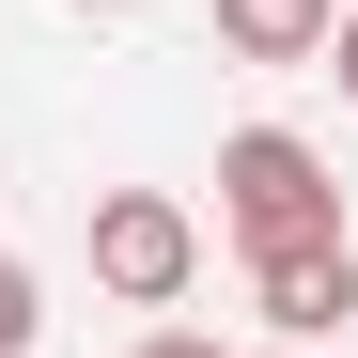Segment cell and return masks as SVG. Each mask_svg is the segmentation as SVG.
<instances>
[{"label":"cell","instance_id":"3957f363","mask_svg":"<svg viewBox=\"0 0 358 358\" xmlns=\"http://www.w3.org/2000/svg\"><path fill=\"white\" fill-rule=\"evenodd\" d=\"M250 312L280 343H327L358 312V234H296V250H250Z\"/></svg>","mask_w":358,"mask_h":358},{"label":"cell","instance_id":"7a4b0ae2","mask_svg":"<svg viewBox=\"0 0 358 358\" xmlns=\"http://www.w3.org/2000/svg\"><path fill=\"white\" fill-rule=\"evenodd\" d=\"M78 250H94V280L125 296V312H171V296L203 280V218L171 203V187H109V203H94V234H78Z\"/></svg>","mask_w":358,"mask_h":358},{"label":"cell","instance_id":"ba28073f","mask_svg":"<svg viewBox=\"0 0 358 358\" xmlns=\"http://www.w3.org/2000/svg\"><path fill=\"white\" fill-rule=\"evenodd\" d=\"M78 16H125V0H78Z\"/></svg>","mask_w":358,"mask_h":358},{"label":"cell","instance_id":"277c9868","mask_svg":"<svg viewBox=\"0 0 358 358\" xmlns=\"http://www.w3.org/2000/svg\"><path fill=\"white\" fill-rule=\"evenodd\" d=\"M327 16H343V0H218V47H234V63H312Z\"/></svg>","mask_w":358,"mask_h":358},{"label":"cell","instance_id":"52a82bcc","mask_svg":"<svg viewBox=\"0 0 358 358\" xmlns=\"http://www.w3.org/2000/svg\"><path fill=\"white\" fill-rule=\"evenodd\" d=\"M141 358H234V343H203V327H141Z\"/></svg>","mask_w":358,"mask_h":358},{"label":"cell","instance_id":"6da1fadb","mask_svg":"<svg viewBox=\"0 0 358 358\" xmlns=\"http://www.w3.org/2000/svg\"><path fill=\"white\" fill-rule=\"evenodd\" d=\"M218 234L234 250H296V234H343V187L296 125H234L218 141Z\"/></svg>","mask_w":358,"mask_h":358},{"label":"cell","instance_id":"8992f818","mask_svg":"<svg viewBox=\"0 0 358 358\" xmlns=\"http://www.w3.org/2000/svg\"><path fill=\"white\" fill-rule=\"evenodd\" d=\"M312 63H343V94H358V0L327 16V47H312Z\"/></svg>","mask_w":358,"mask_h":358},{"label":"cell","instance_id":"9c48e42d","mask_svg":"<svg viewBox=\"0 0 358 358\" xmlns=\"http://www.w3.org/2000/svg\"><path fill=\"white\" fill-rule=\"evenodd\" d=\"M265 358H296V343H265Z\"/></svg>","mask_w":358,"mask_h":358},{"label":"cell","instance_id":"5b68a950","mask_svg":"<svg viewBox=\"0 0 358 358\" xmlns=\"http://www.w3.org/2000/svg\"><path fill=\"white\" fill-rule=\"evenodd\" d=\"M31 343H47V280L0 250V358H31Z\"/></svg>","mask_w":358,"mask_h":358}]
</instances>
